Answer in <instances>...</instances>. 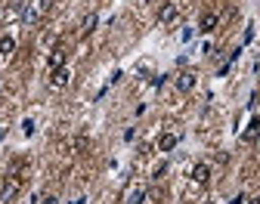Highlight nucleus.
I'll list each match as a JSON object with an SVG mask.
<instances>
[{"label": "nucleus", "instance_id": "nucleus-1", "mask_svg": "<svg viewBox=\"0 0 260 204\" xmlns=\"http://www.w3.org/2000/svg\"><path fill=\"white\" fill-rule=\"evenodd\" d=\"M22 192V180L16 177V174H10L7 177V183H4V192H0V201H4V204H13V198Z\"/></svg>", "mask_w": 260, "mask_h": 204}, {"label": "nucleus", "instance_id": "nucleus-2", "mask_svg": "<svg viewBox=\"0 0 260 204\" xmlns=\"http://www.w3.org/2000/svg\"><path fill=\"white\" fill-rule=\"evenodd\" d=\"M177 143H180L177 133H161V136H158V152H174Z\"/></svg>", "mask_w": 260, "mask_h": 204}, {"label": "nucleus", "instance_id": "nucleus-3", "mask_svg": "<svg viewBox=\"0 0 260 204\" xmlns=\"http://www.w3.org/2000/svg\"><path fill=\"white\" fill-rule=\"evenodd\" d=\"M208 180H211V167H208V164H195V167H192V183L205 186Z\"/></svg>", "mask_w": 260, "mask_h": 204}, {"label": "nucleus", "instance_id": "nucleus-4", "mask_svg": "<svg viewBox=\"0 0 260 204\" xmlns=\"http://www.w3.org/2000/svg\"><path fill=\"white\" fill-rule=\"evenodd\" d=\"M254 140H260V118H251V124L242 133V143H254Z\"/></svg>", "mask_w": 260, "mask_h": 204}, {"label": "nucleus", "instance_id": "nucleus-5", "mask_svg": "<svg viewBox=\"0 0 260 204\" xmlns=\"http://www.w3.org/2000/svg\"><path fill=\"white\" fill-rule=\"evenodd\" d=\"M69 81H72V75H69V68H56V72H53V78H50V84H53L56 90H62V87H69Z\"/></svg>", "mask_w": 260, "mask_h": 204}, {"label": "nucleus", "instance_id": "nucleus-6", "mask_svg": "<svg viewBox=\"0 0 260 204\" xmlns=\"http://www.w3.org/2000/svg\"><path fill=\"white\" fill-rule=\"evenodd\" d=\"M47 65H50V72H56V68H65V50L56 47V50L47 56Z\"/></svg>", "mask_w": 260, "mask_h": 204}, {"label": "nucleus", "instance_id": "nucleus-7", "mask_svg": "<svg viewBox=\"0 0 260 204\" xmlns=\"http://www.w3.org/2000/svg\"><path fill=\"white\" fill-rule=\"evenodd\" d=\"M143 201H146V189H140V186H130L127 189L124 204H143Z\"/></svg>", "mask_w": 260, "mask_h": 204}, {"label": "nucleus", "instance_id": "nucleus-8", "mask_svg": "<svg viewBox=\"0 0 260 204\" xmlns=\"http://www.w3.org/2000/svg\"><path fill=\"white\" fill-rule=\"evenodd\" d=\"M192 87H195V75H192V72L177 75V90H180V93H189Z\"/></svg>", "mask_w": 260, "mask_h": 204}, {"label": "nucleus", "instance_id": "nucleus-9", "mask_svg": "<svg viewBox=\"0 0 260 204\" xmlns=\"http://www.w3.org/2000/svg\"><path fill=\"white\" fill-rule=\"evenodd\" d=\"M217 25H220V16H217V13H205V16H202V25H199V28H202L205 34H211V31H214Z\"/></svg>", "mask_w": 260, "mask_h": 204}, {"label": "nucleus", "instance_id": "nucleus-10", "mask_svg": "<svg viewBox=\"0 0 260 204\" xmlns=\"http://www.w3.org/2000/svg\"><path fill=\"white\" fill-rule=\"evenodd\" d=\"M177 16H180V13H177V7H174V4H168L165 10H161V16H158V19H161V25H171V22H177Z\"/></svg>", "mask_w": 260, "mask_h": 204}, {"label": "nucleus", "instance_id": "nucleus-11", "mask_svg": "<svg viewBox=\"0 0 260 204\" xmlns=\"http://www.w3.org/2000/svg\"><path fill=\"white\" fill-rule=\"evenodd\" d=\"M96 25H100V16L96 13H90V16H84V22H81V34H90Z\"/></svg>", "mask_w": 260, "mask_h": 204}, {"label": "nucleus", "instance_id": "nucleus-12", "mask_svg": "<svg viewBox=\"0 0 260 204\" xmlns=\"http://www.w3.org/2000/svg\"><path fill=\"white\" fill-rule=\"evenodd\" d=\"M13 50H16V41H13V38H0V53L10 56Z\"/></svg>", "mask_w": 260, "mask_h": 204}, {"label": "nucleus", "instance_id": "nucleus-13", "mask_svg": "<svg viewBox=\"0 0 260 204\" xmlns=\"http://www.w3.org/2000/svg\"><path fill=\"white\" fill-rule=\"evenodd\" d=\"M22 133H25V136H31V133H35V121H31V118L22 124Z\"/></svg>", "mask_w": 260, "mask_h": 204}, {"label": "nucleus", "instance_id": "nucleus-14", "mask_svg": "<svg viewBox=\"0 0 260 204\" xmlns=\"http://www.w3.org/2000/svg\"><path fill=\"white\" fill-rule=\"evenodd\" d=\"M165 174H168V164H158V167H155V180H161Z\"/></svg>", "mask_w": 260, "mask_h": 204}, {"label": "nucleus", "instance_id": "nucleus-15", "mask_svg": "<svg viewBox=\"0 0 260 204\" xmlns=\"http://www.w3.org/2000/svg\"><path fill=\"white\" fill-rule=\"evenodd\" d=\"M38 204H59V198H56V195H44Z\"/></svg>", "mask_w": 260, "mask_h": 204}, {"label": "nucleus", "instance_id": "nucleus-16", "mask_svg": "<svg viewBox=\"0 0 260 204\" xmlns=\"http://www.w3.org/2000/svg\"><path fill=\"white\" fill-rule=\"evenodd\" d=\"M22 19H25V22H35V19H38V13H35V10H25V16H22Z\"/></svg>", "mask_w": 260, "mask_h": 204}, {"label": "nucleus", "instance_id": "nucleus-17", "mask_svg": "<svg viewBox=\"0 0 260 204\" xmlns=\"http://www.w3.org/2000/svg\"><path fill=\"white\" fill-rule=\"evenodd\" d=\"M248 204H260V198H248Z\"/></svg>", "mask_w": 260, "mask_h": 204}, {"label": "nucleus", "instance_id": "nucleus-18", "mask_svg": "<svg viewBox=\"0 0 260 204\" xmlns=\"http://www.w3.org/2000/svg\"><path fill=\"white\" fill-rule=\"evenodd\" d=\"M4 136H7V127H0V140H4Z\"/></svg>", "mask_w": 260, "mask_h": 204}, {"label": "nucleus", "instance_id": "nucleus-19", "mask_svg": "<svg viewBox=\"0 0 260 204\" xmlns=\"http://www.w3.org/2000/svg\"><path fill=\"white\" fill-rule=\"evenodd\" d=\"M72 204H84V198H78V201H72Z\"/></svg>", "mask_w": 260, "mask_h": 204}, {"label": "nucleus", "instance_id": "nucleus-20", "mask_svg": "<svg viewBox=\"0 0 260 204\" xmlns=\"http://www.w3.org/2000/svg\"><path fill=\"white\" fill-rule=\"evenodd\" d=\"M257 75H260V65H257Z\"/></svg>", "mask_w": 260, "mask_h": 204}, {"label": "nucleus", "instance_id": "nucleus-21", "mask_svg": "<svg viewBox=\"0 0 260 204\" xmlns=\"http://www.w3.org/2000/svg\"><path fill=\"white\" fill-rule=\"evenodd\" d=\"M208 204H211V201H208Z\"/></svg>", "mask_w": 260, "mask_h": 204}, {"label": "nucleus", "instance_id": "nucleus-22", "mask_svg": "<svg viewBox=\"0 0 260 204\" xmlns=\"http://www.w3.org/2000/svg\"><path fill=\"white\" fill-rule=\"evenodd\" d=\"M257 143H260V140H257Z\"/></svg>", "mask_w": 260, "mask_h": 204}]
</instances>
